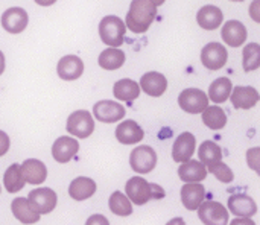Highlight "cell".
<instances>
[{
	"instance_id": "obj_26",
	"label": "cell",
	"mask_w": 260,
	"mask_h": 225,
	"mask_svg": "<svg viewBox=\"0 0 260 225\" xmlns=\"http://www.w3.org/2000/svg\"><path fill=\"white\" fill-rule=\"evenodd\" d=\"M113 94L116 99L119 101H126V102H133L140 96V87L139 82L133 81V79H120L114 84L113 87Z\"/></svg>"
},
{
	"instance_id": "obj_31",
	"label": "cell",
	"mask_w": 260,
	"mask_h": 225,
	"mask_svg": "<svg viewBox=\"0 0 260 225\" xmlns=\"http://www.w3.org/2000/svg\"><path fill=\"white\" fill-rule=\"evenodd\" d=\"M110 210L117 215V216H129L133 213V204L131 201L126 198V195H123L122 192L116 190L114 194H111L110 201H108Z\"/></svg>"
},
{
	"instance_id": "obj_37",
	"label": "cell",
	"mask_w": 260,
	"mask_h": 225,
	"mask_svg": "<svg viewBox=\"0 0 260 225\" xmlns=\"http://www.w3.org/2000/svg\"><path fill=\"white\" fill-rule=\"evenodd\" d=\"M230 225H256L253 219L250 218H238V219H233V222Z\"/></svg>"
},
{
	"instance_id": "obj_8",
	"label": "cell",
	"mask_w": 260,
	"mask_h": 225,
	"mask_svg": "<svg viewBox=\"0 0 260 225\" xmlns=\"http://www.w3.org/2000/svg\"><path fill=\"white\" fill-rule=\"evenodd\" d=\"M229 52L221 43H209L201 50V62L209 70H219L227 64Z\"/></svg>"
},
{
	"instance_id": "obj_9",
	"label": "cell",
	"mask_w": 260,
	"mask_h": 225,
	"mask_svg": "<svg viewBox=\"0 0 260 225\" xmlns=\"http://www.w3.org/2000/svg\"><path fill=\"white\" fill-rule=\"evenodd\" d=\"M29 203L32 206V209L40 213V215H47L50 213L55 207H56V194L49 189V187H41V189H35L29 194Z\"/></svg>"
},
{
	"instance_id": "obj_30",
	"label": "cell",
	"mask_w": 260,
	"mask_h": 225,
	"mask_svg": "<svg viewBox=\"0 0 260 225\" xmlns=\"http://www.w3.org/2000/svg\"><path fill=\"white\" fill-rule=\"evenodd\" d=\"M3 184H5V189L9 192V194H17L20 192L23 187H24V180L21 177V171H20V165L14 163L11 165L5 175H3Z\"/></svg>"
},
{
	"instance_id": "obj_19",
	"label": "cell",
	"mask_w": 260,
	"mask_h": 225,
	"mask_svg": "<svg viewBox=\"0 0 260 225\" xmlns=\"http://www.w3.org/2000/svg\"><path fill=\"white\" fill-rule=\"evenodd\" d=\"M198 24L206 30H215L218 29L224 21V12L215 6V5H206L203 6L197 14Z\"/></svg>"
},
{
	"instance_id": "obj_15",
	"label": "cell",
	"mask_w": 260,
	"mask_h": 225,
	"mask_svg": "<svg viewBox=\"0 0 260 225\" xmlns=\"http://www.w3.org/2000/svg\"><path fill=\"white\" fill-rule=\"evenodd\" d=\"M232 104L238 110H250L259 102V91L254 87H245V85H238L232 90L230 94Z\"/></svg>"
},
{
	"instance_id": "obj_40",
	"label": "cell",
	"mask_w": 260,
	"mask_h": 225,
	"mask_svg": "<svg viewBox=\"0 0 260 225\" xmlns=\"http://www.w3.org/2000/svg\"><path fill=\"white\" fill-rule=\"evenodd\" d=\"M5 66H6V62H5V55H3V52L0 50V75L5 72Z\"/></svg>"
},
{
	"instance_id": "obj_32",
	"label": "cell",
	"mask_w": 260,
	"mask_h": 225,
	"mask_svg": "<svg viewBox=\"0 0 260 225\" xmlns=\"http://www.w3.org/2000/svg\"><path fill=\"white\" fill-rule=\"evenodd\" d=\"M198 157H200V162L203 165H210V163L219 162L222 158V151H221V148L215 142L206 140V142H203L200 145Z\"/></svg>"
},
{
	"instance_id": "obj_42",
	"label": "cell",
	"mask_w": 260,
	"mask_h": 225,
	"mask_svg": "<svg viewBox=\"0 0 260 225\" xmlns=\"http://www.w3.org/2000/svg\"><path fill=\"white\" fill-rule=\"evenodd\" d=\"M232 2H244V0H232Z\"/></svg>"
},
{
	"instance_id": "obj_39",
	"label": "cell",
	"mask_w": 260,
	"mask_h": 225,
	"mask_svg": "<svg viewBox=\"0 0 260 225\" xmlns=\"http://www.w3.org/2000/svg\"><path fill=\"white\" fill-rule=\"evenodd\" d=\"M56 0H35V3H38L40 6H50V5H53Z\"/></svg>"
},
{
	"instance_id": "obj_21",
	"label": "cell",
	"mask_w": 260,
	"mask_h": 225,
	"mask_svg": "<svg viewBox=\"0 0 260 225\" xmlns=\"http://www.w3.org/2000/svg\"><path fill=\"white\" fill-rule=\"evenodd\" d=\"M229 209L239 218H251L257 213L256 201L248 195H232L229 198Z\"/></svg>"
},
{
	"instance_id": "obj_5",
	"label": "cell",
	"mask_w": 260,
	"mask_h": 225,
	"mask_svg": "<svg viewBox=\"0 0 260 225\" xmlns=\"http://www.w3.org/2000/svg\"><path fill=\"white\" fill-rule=\"evenodd\" d=\"M178 105L186 113L200 114L209 107V98L200 88H186L178 96Z\"/></svg>"
},
{
	"instance_id": "obj_38",
	"label": "cell",
	"mask_w": 260,
	"mask_h": 225,
	"mask_svg": "<svg viewBox=\"0 0 260 225\" xmlns=\"http://www.w3.org/2000/svg\"><path fill=\"white\" fill-rule=\"evenodd\" d=\"M166 225H186V222H184L183 218H174V219H171Z\"/></svg>"
},
{
	"instance_id": "obj_10",
	"label": "cell",
	"mask_w": 260,
	"mask_h": 225,
	"mask_svg": "<svg viewBox=\"0 0 260 225\" xmlns=\"http://www.w3.org/2000/svg\"><path fill=\"white\" fill-rule=\"evenodd\" d=\"M93 114L99 122L114 123L125 117V108L114 101H99L93 107Z\"/></svg>"
},
{
	"instance_id": "obj_14",
	"label": "cell",
	"mask_w": 260,
	"mask_h": 225,
	"mask_svg": "<svg viewBox=\"0 0 260 225\" xmlns=\"http://www.w3.org/2000/svg\"><path fill=\"white\" fill-rule=\"evenodd\" d=\"M79 151V143L73 137L62 136L53 142L52 146V155L58 163H67L70 162Z\"/></svg>"
},
{
	"instance_id": "obj_1",
	"label": "cell",
	"mask_w": 260,
	"mask_h": 225,
	"mask_svg": "<svg viewBox=\"0 0 260 225\" xmlns=\"http://www.w3.org/2000/svg\"><path fill=\"white\" fill-rule=\"evenodd\" d=\"M157 15V6L151 0H133L125 18V26L134 34H145Z\"/></svg>"
},
{
	"instance_id": "obj_6",
	"label": "cell",
	"mask_w": 260,
	"mask_h": 225,
	"mask_svg": "<svg viewBox=\"0 0 260 225\" xmlns=\"http://www.w3.org/2000/svg\"><path fill=\"white\" fill-rule=\"evenodd\" d=\"M198 218L204 225H227L229 224V210L216 201H203L197 209Z\"/></svg>"
},
{
	"instance_id": "obj_2",
	"label": "cell",
	"mask_w": 260,
	"mask_h": 225,
	"mask_svg": "<svg viewBox=\"0 0 260 225\" xmlns=\"http://www.w3.org/2000/svg\"><path fill=\"white\" fill-rule=\"evenodd\" d=\"M125 192H126V198L133 201L136 206H145L151 200L165 198V190L160 186L151 184L140 177L129 178L128 183L125 184Z\"/></svg>"
},
{
	"instance_id": "obj_24",
	"label": "cell",
	"mask_w": 260,
	"mask_h": 225,
	"mask_svg": "<svg viewBox=\"0 0 260 225\" xmlns=\"http://www.w3.org/2000/svg\"><path fill=\"white\" fill-rule=\"evenodd\" d=\"M94 192H96V183L87 177H78L69 186V195L75 201H85L91 198Z\"/></svg>"
},
{
	"instance_id": "obj_23",
	"label": "cell",
	"mask_w": 260,
	"mask_h": 225,
	"mask_svg": "<svg viewBox=\"0 0 260 225\" xmlns=\"http://www.w3.org/2000/svg\"><path fill=\"white\" fill-rule=\"evenodd\" d=\"M178 177L184 183H200L207 177V169L198 160H187L178 168Z\"/></svg>"
},
{
	"instance_id": "obj_20",
	"label": "cell",
	"mask_w": 260,
	"mask_h": 225,
	"mask_svg": "<svg viewBox=\"0 0 260 225\" xmlns=\"http://www.w3.org/2000/svg\"><path fill=\"white\" fill-rule=\"evenodd\" d=\"M145 137L143 130L134 120H125L116 128V139L122 145H137Z\"/></svg>"
},
{
	"instance_id": "obj_18",
	"label": "cell",
	"mask_w": 260,
	"mask_h": 225,
	"mask_svg": "<svg viewBox=\"0 0 260 225\" xmlns=\"http://www.w3.org/2000/svg\"><path fill=\"white\" fill-rule=\"evenodd\" d=\"M20 171H21V177H23L24 183H29V184H41V183H44V180L47 177L46 165L37 158L26 160L20 166Z\"/></svg>"
},
{
	"instance_id": "obj_27",
	"label": "cell",
	"mask_w": 260,
	"mask_h": 225,
	"mask_svg": "<svg viewBox=\"0 0 260 225\" xmlns=\"http://www.w3.org/2000/svg\"><path fill=\"white\" fill-rule=\"evenodd\" d=\"M125 52L117 49V47H110L105 49L101 55H99V66L104 70H117L125 64Z\"/></svg>"
},
{
	"instance_id": "obj_16",
	"label": "cell",
	"mask_w": 260,
	"mask_h": 225,
	"mask_svg": "<svg viewBox=\"0 0 260 225\" xmlns=\"http://www.w3.org/2000/svg\"><path fill=\"white\" fill-rule=\"evenodd\" d=\"M58 76L64 81H75L84 73V62L76 55H66L58 61Z\"/></svg>"
},
{
	"instance_id": "obj_43",
	"label": "cell",
	"mask_w": 260,
	"mask_h": 225,
	"mask_svg": "<svg viewBox=\"0 0 260 225\" xmlns=\"http://www.w3.org/2000/svg\"><path fill=\"white\" fill-rule=\"evenodd\" d=\"M0 190H2V187H0Z\"/></svg>"
},
{
	"instance_id": "obj_11",
	"label": "cell",
	"mask_w": 260,
	"mask_h": 225,
	"mask_svg": "<svg viewBox=\"0 0 260 225\" xmlns=\"http://www.w3.org/2000/svg\"><path fill=\"white\" fill-rule=\"evenodd\" d=\"M29 15L23 8H9L2 15V26L9 34H20L26 29Z\"/></svg>"
},
{
	"instance_id": "obj_36",
	"label": "cell",
	"mask_w": 260,
	"mask_h": 225,
	"mask_svg": "<svg viewBox=\"0 0 260 225\" xmlns=\"http://www.w3.org/2000/svg\"><path fill=\"white\" fill-rule=\"evenodd\" d=\"M85 225H110V222H108V219H107L105 216H102V215H91V216L87 219Z\"/></svg>"
},
{
	"instance_id": "obj_3",
	"label": "cell",
	"mask_w": 260,
	"mask_h": 225,
	"mask_svg": "<svg viewBox=\"0 0 260 225\" xmlns=\"http://www.w3.org/2000/svg\"><path fill=\"white\" fill-rule=\"evenodd\" d=\"M126 26L117 15H107L99 23V37L110 47H120L125 41Z\"/></svg>"
},
{
	"instance_id": "obj_7",
	"label": "cell",
	"mask_w": 260,
	"mask_h": 225,
	"mask_svg": "<svg viewBox=\"0 0 260 225\" xmlns=\"http://www.w3.org/2000/svg\"><path fill=\"white\" fill-rule=\"evenodd\" d=\"M129 165H131L133 171L137 174H149L151 171H154V168L157 165V154L148 145L137 146L133 149L131 155H129Z\"/></svg>"
},
{
	"instance_id": "obj_22",
	"label": "cell",
	"mask_w": 260,
	"mask_h": 225,
	"mask_svg": "<svg viewBox=\"0 0 260 225\" xmlns=\"http://www.w3.org/2000/svg\"><path fill=\"white\" fill-rule=\"evenodd\" d=\"M206 189L201 183H186L181 187V201L187 210H197L204 201Z\"/></svg>"
},
{
	"instance_id": "obj_25",
	"label": "cell",
	"mask_w": 260,
	"mask_h": 225,
	"mask_svg": "<svg viewBox=\"0 0 260 225\" xmlns=\"http://www.w3.org/2000/svg\"><path fill=\"white\" fill-rule=\"evenodd\" d=\"M12 215L21 224H35L40 221V213H37L27 198H15L11 204Z\"/></svg>"
},
{
	"instance_id": "obj_29",
	"label": "cell",
	"mask_w": 260,
	"mask_h": 225,
	"mask_svg": "<svg viewBox=\"0 0 260 225\" xmlns=\"http://www.w3.org/2000/svg\"><path fill=\"white\" fill-rule=\"evenodd\" d=\"M203 122L207 128L218 131L227 125V114L224 113V110L221 107L212 105L203 111Z\"/></svg>"
},
{
	"instance_id": "obj_17",
	"label": "cell",
	"mask_w": 260,
	"mask_h": 225,
	"mask_svg": "<svg viewBox=\"0 0 260 225\" xmlns=\"http://www.w3.org/2000/svg\"><path fill=\"white\" fill-rule=\"evenodd\" d=\"M197 146V139L192 133H183L177 137L172 146V158L178 163H184L192 158Z\"/></svg>"
},
{
	"instance_id": "obj_28",
	"label": "cell",
	"mask_w": 260,
	"mask_h": 225,
	"mask_svg": "<svg viewBox=\"0 0 260 225\" xmlns=\"http://www.w3.org/2000/svg\"><path fill=\"white\" fill-rule=\"evenodd\" d=\"M232 90H233V84L229 78H218L212 82L207 98L216 104H222L230 98Z\"/></svg>"
},
{
	"instance_id": "obj_13",
	"label": "cell",
	"mask_w": 260,
	"mask_h": 225,
	"mask_svg": "<svg viewBox=\"0 0 260 225\" xmlns=\"http://www.w3.org/2000/svg\"><path fill=\"white\" fill-rule=\"evenodd\" d=\"M221 38L230 47H241L247 41V27L238 20H229L221 29Z\"/></svg>"
},
{
	"instance_id": "obj_41",
	"label": "cell",
	"mask_w": 260,
	"mask_h": 225,
	"mask_svg": "<svg viewBox=\"0 0 260 225\" xmlns=\"http://www.w3.org/2000/svg\"><path fill=\"white\" fill-rule=\"evenodd\" d=\"M151 2H152V3H154L155 6H160V5H163V3H165L166 0H151Z\"/></svg>"
},
{
	"instance_id": "obj_34",
	"label": "cell",
	"mask_w": 260,
	"mask_h": 225,
	"mask_svg": "<svg viewBox=\"0 0 260 225\" xmlns=\"http://www.w3.org/2000/svg\"><path fill=\"white\" fill-rule=\"evenodd\" d=\"M207 172H210V174H213L221 183H224V184H229V183H232L233 180H235V174H233V171L225 165V163H222L221 160L219 162H215V163H210V165H207Z\"/></svg>"
},
{
	"instance_id": "obj_33",
	"label": "cell",
	"mask_w": 260,
	"mask_h": 225,
	"mask_svg": "<svg viewBox=\"0 0 260 225\" xmlns=\"http://www.w3.org/2000/svg\"><path fill=\"white\" fill-rule=\"evenodd\" d=\"M244 70L254 72L260 67V46L257 43H250L244 47Z\"/></svg>"
},
{
	"instance_id": "obj_4",
	"label": "cell",
	"mask_w": 260,
	"mask_h": 225,
	"mask_svg": "<svg viewBox=\"0 0 260 225\" xmlns=\"http://www.w3.org/2000/svg\"><path fill=\"white\" fill-rule=\"evenodd\" d=\"M94 131V120L90 111L87 110H78L72 113L67 119V133L78 137V139H87Z\"/></svg>"
},
{
	"instance_id": "obj_12",
	"label": "cell",
	"mask_w": 260,
	"mask_h": 225,
	"mask_svg": "<svg viewBox=\"0 0 260 225\" xmlns=\"http://www.w3.org/2000/svg\"><path fill=\"white\" fill-rule=\"evenodd\" d=\"M140 90H143L151 98H160L168 88V79L163 73L158 72H148L140 78L139 84Z\"/></svg>"
},
{
	"instance_id": "obj_35",
	"label": "cell",
	"mask_w": 260,
	"mask_h": 225,
	"mask_svg": "<svg viewBox=\"0 0 260 225\" xmlns=\"http://www.w3.org/2000/svg\"><path fill=\"white\" fill-rule=\"evenodd\" d=\"M9 137L6 133L0 131V157H3L8 151H9Z\"/></svg>"
}]
</instances>
